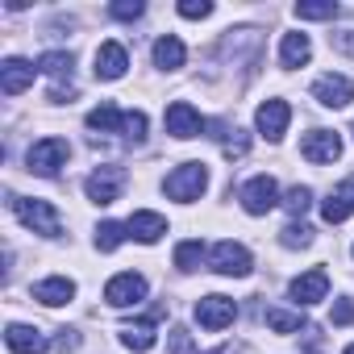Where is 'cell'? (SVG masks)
Instances as JSON below:
<instances>
[{"instance_id": "1", "label": "cell", "mask_w": 354, "mask_h": 354, "mask_svg": "<svg viewBox=\"0 0 354 354\" xmlns=\"http://www.w3.org/2000/svg\"><path fill=\"white\" fill-rule=\"evenodd\" d=\"M9 209L17 213V221H21L26 230H34V234H42V238H59V234H63V221H59V213L50 209V201L13 196V192H9Z\"/></svg>"}, {"instance_id": "2", "label": "cell", "mask_w": 354, "mask_h": 354, "mask_svg": "<svg viewBox=\"0 0 354 354\" xmlns=\"http://www.w3.org/2000/svg\"><path fill=\"white\" fill-rule=\"evenodd\" d=\"M167 196L171 201H201V192L209 188V171H205V162H184V167H175L171 175H167Z\"/></svg>"}, {"instance_id": "3", "label": "cell", "mask_w": 354, "mask_h": 354, "mask_svg": "<svg viewBox=\"0 0 354 354\" xmlns=\"http://www.w3.org/2000/svg\"><path fill=\"white\" fill-rule=\"evenodd\" d=\"M67 154H71V146L63 138H42V142L30 146L26 162H30L34 175H59V167H67Z\"/></svg>"}, {"instance_id": "4", "label": "cell", "mask_w": 354, "mask_h": 354, "mask_svg": "<svg viewBox=\"0 0 354 354\" xmlns=\"http://www.w3.org/2000/svg\"><path fill=\"white\" fill-rule=\"evenodd\" d=\"M238 201H242V209H246L250 217H263V213H271L275 205H283V201H279V188H275L271 175H254L250 184H242Z\"/></svg>"}, {"instance_id": "5", "label": "cell", "mask_w": 354, "mask_h": 354, "mask_svg": "<svg viewBox=\"0 0 354 354\" xmlns=\"http://www.w3.org/2000/svg\"><path fill=\"white\" fill-rule=\"evenodd\" d=\"M121 188H125V171H121V167H96V171L88 175V184H84V192H88L92 205H113V201H121Z\"/></svg>"}, {"instance_id": "6", "label": "cell", "mask_w": 354, "mask_h": 354, "mask_svg": "<svg viewBox=\"0 0 354 354\" xmlns=\"http://www.w3.org/2000/svg\"><path fill=\"white\" fill-rule=\"evenodd\" d=\"M142 296H146V279H142L138 271H121V275H113V279L104 283V300H109L113 308L142 304Z\"/></svg>"}, {"instance_id": "7", "label": "cell", "mask_w": 354, "mask_h": 354, "mask_svg": "<svg viewBox=\"0 0 354 354\" xmlns=\"http://www.w3.org/2000/svg\"><path fill=\"white\" fill-rule=\"evenodd\" d=\"M209 263H213V271H217V275H238V279H242V275H250V267H254L250 250H246V246H238V242H217Z\"/></svg>"}, {"instance_id": "8", "label": "cell", "mask_w": 354, "mask_h": 354, "mask_svg": "<svg viewBox=\"0 0 354 354\" xmlns=\"http://www.w3.org/2000/svg\"><path fill=\"white\" fill-rule=\"evenodd\" d=\"M162 121H167V133H171V138H180V142H188V138H196V133L205 129L201 113H196L188 100H175V104H167Z\"/></svg>"}, {"instance_id": "9", "label": "cell", "mask_w": 354, "mask_h": 354, "mask_svg": "<svg viewBox=\"0 0 354 354\" xmlns=\"http://www.w3.org/2000/svg\"><path fill=\"white\" fill-rule=\"evenodd\" d=\"M313 96H317V104H325V109H346L350 100H354V80L350 75H321L317 84H313Z\"/></svg>"}, {"instance_id": "10", "label": "cell", "mask_w": 354, "mask_h": 354, "mask_svg": "<svg viewBox=\"0 0 354 354\" xmlns=\"http://www.w3.org/2000/svg\"><path fill=\"white\" fill-rule=\"evenodd\" d=\"M234 317H238V304L230 300V296H205V300H196V321H201V329H225V325H234Z\"/></svg>"}, {"instance_id": "11", "label": "cell", "mask_w": 354, "mask_h": 354, "mask_svg": "<svg viewBox=\"0 0 354 354\" xmlns=\"http://www.w3.org/2000/svg\"><path fill=\"white\" fill-rule=\"evenodd\" d=\"M288 121H292L288 100H267V104H259V113H254V125H259V133H263L267 142H279V138L288 133Z\"/></svg>"}, {"instance_id": "12", "label": "cell", "mask_w": 354, "mask_h": 354, "mask_svg": "<svg viewBox=\"0 0 354 354\" xmlns=\"http://www.w3.org/2000/svg\"><path fill=\"white\" fill-rule=\"evenodd\" d=\"M300 154H304L308 162H333V158L342 154V138H337L333 129H313V133H304Z\"/></svg>"}, {"instance_id": "13", "label": "cell", "mask_w": 354, "mask_h": 354, "mask_svg": "<svg viewBox=\"0 0 354 354\" xmlns=\"http://www.w3.org/2000/svg\"><path fill=\"white\" fill-rule=\"evenodd\" d=\"M34 63H26V59H5L0 63V92L5 96H21L30 84H34Z\"/></svg>"}, {"instance_id": "14", "label": "cell", "mask_w": 354, "mask_h": 354, "mask_svg": "<svg viewBox=\"0 0 354 354\" xmlns=\"http://www.w3.org/2000/svg\"><path fill=\"white\" fill-rule=\"evenodd\" d=\"M288 292H292V300H296V304H317V300H325V292H329V275H325L321 267H313V271L296 275Z\"/></svg>"}, {"instance_id": "15", "label": "cell", "mask_w": 354, "mask_h": 354, "mask_svg": "<svg viewBox=\"0 0 354 354\" xmlns=\"http://www.w3.org/2000/svg\"><path fill=\"white\" fill-rule=\"evenodd\" d=\"M129 67V55L121 42H100L96 46V80H121Z\"/></svg>"}, {"instance_id": "16", "label": "cell", "mask_w": 354, "mask_h": 354, "mask_svg": "<svg viewBox=\"0 0 354 354\" xmlns=\"http://www.w3.org/2000/svg\"><path fill=\"white\" fill-rule=\"evenodd\" d=\"M350 213H354V175H350L337 192H329V196L321 201V217H325L329 225H342Z\"/></svg>"}, {"instance_id": "17", "label": "cell", "mask_w": 354, "mask_h": 354, "mask_svg": "<svg viewBox=\"0 0 354 354\" xmlns=\"http://www.w3.org/2000/svg\"><path fill=\"white\" fill-rule=\"evenodd\" d=\"M125 225H129V238H138V242H146V246H154V242L167 234V217H162V213H150V209H138Z\"/></svg>"}, {"instance_id": "18", "label": "cell", "mask_w": 354, "mask_h": 354, "mask_svg": "<svg viewBox=\"0 0 354 354\" xmlns=\"http://www.w3.org/2000/svg\"><path fill=\"white\" fill-rule=\"evenodd\" d=\"M71 296H75V283H71L67 275H50V279L34 283V300L46 304V308H59V304H67Z\"/></svg>"}, {"instance_id": "19", "label": "cell", "mask_w": 354, "mask_h": 354, "mask_svg": "<svg viewBox=\"0 0 354 354\" xmlns=\"http://www.w3.org/2000/svg\"><path fill=\"white\" fill-rule=\"evenodd\" d=\"M5 342H9L13 354H42V350H46V337H42V329H34V325H9V329H5Z\"/></svg>"}, {"instance_id": "20", "label": "cell", "mask_w": 354, "mask_h": 354, "mask_svg": "<svg viewBox=\"0 0 354 354\" xmlns=\"http://www.w3.org/2000/svg\"><path fill=\"white\" fill-rule=\"evenodd\" d=\"M184 59H188V50H184V42L175 38V34H167V38L154 42V67L175 71V67H184Z\"/></svg>"}, {"instance_id": "21", "label": "cell", "mask_w": 354, "mask_h": 354, "mask_svg": "<svg viewBox=\"0 0 354 354\" xmlns=\"http://www.w3.org/2000/svg\"><path fill=\"white\" fill-rule=\"evenodd\" d=\"M308 55H313L308 34H283V42H279V63L283 67H304Z\"/></svg>"}, {"instance_id": "22", "label": "cell", "mask_w": 354, "mask_h": 354, "mask_svg": "<svg viewBox=\"0 0 354 354\" xmlns=\"http://www.w3.org/2000/svg\"><path fill=\"white\" fill-rule=\"evenodd\" d=\"M88 129H96V133H125V113L104 100L100 109L88 113Z\"/></svg>"}, {"instance_id": "23", "label": "cell", "mask_w": 354, "mask_h": 354, "mask_svg": "<svg viewBox=\"0 0 354 354\" xmlns=\"http://www.w3.org/2000/svg\"><path fill=\"white\" fill-rule=\"evenodd\" d=\"M121 342H125V350H133V354H146V350L158 342V333H154V321H133V325H125V329H121Z\"/></svg>"}, {"instance_id": "24", "label": "cell", "mask_w": 354, "mask_h": 354, "mask_svg": "<svg viewBox=\"0 0 354 354\" xmlns=\"http://www.w3.org/2000/svg\"><path fill=\"white\" fill-rule=\"evenodd\" d=\"M71 67H75V59H71V50H50V55H42L38 59V71H46L50 80H67L71 84Z\"/></svg>"}, {"instance_id": "25", "label": "cell", "mask_w": 354, "mask_h": 354, "mask_svg": "<svg viewBox=\"0 0 354 354\" xmlns=\"http://www.w3.org/2000/svg\"><path fill=\"white\" fill-rule=\"evenodd\" d=\"M125 238H129V225H121V221H100L96 225V250H104V254H113Z\"/></svg>"}, {"instance_id": "26", "label": "cell", "mask_w": 354, "mask_h": 354, "mask_svg": "<svg viewBox=\"0 0 354 354\" xmlns=\"http://www.w3.org/2000/svg\"><path fill=\"white\" fill-rule=\"evenodd\" d=\"M296 17L300 21H333L337 17V5H333V0H300Z\"/></svg>"}, {"instance_id": "27", "label": "cell", "mask_w": 354, "mask_h": 354, "mask_svg": "<svg viewBox=\"0 0 354 354\" xmlns=\"http://www.w3.org/2000/svg\"><path fill=\"white\" fill-rule=\"evenodd\" d=\"M201 263H205V242H180L175 246V267L180 271H201Z\"/></svg>"}, {"instance_id": "28", "label": "cell", "mask_w": 354, "mask_h": 354, "mask_svg": "<svg viewBox=\"0 0 354 354\" xmlns=\"http://www.w3.org/2000/svg\"><path fill=\"white\" fill-rule=\"evenodd\" d=\"M283 209L292 213V217H304L308 209H313V188H304V184H296L288 196H283Z\"/></svg>"}, {"instance_id": "29", "label": "cell", "mask_w": 354, "mask_h": 354, "mask_svg": "<svg viewBox=\"0 0 354 354\" xmlns=\"http://www.w3.org/2000/svg\"><path fill=\"white\" fill-rule=\"evenodd\" d=\"M267 329H275V333H296V329H300V313L267 308Z\"/></svg>"}, {"instance_id": "30", "label": "cell", "mask_w": 354, "mask_h": 354, "mask_svg": "<svg viewBox=\"0 0 354 354\" xmlns=\"http://www.w3.org/2000/svg\"><path fill=\"white\" fill-rule=\"evenodd\" d=\"M279 242H283L288 250H300V246H308V242H313V230H308L304 221H292V225L279 234Z\"/></svg>"}, {"instance_id": "31", "label": "cell", "mask_w": 354, "mask_h": 354, "mask_svg": "<svg viewBox=\"0 0 354 354\" xmlns=\"http://www.w3.org/2000/svg\"><path fill=\"white\" fill-rule=\"evenodd\" d=\"M209 13H213L209 0H184V5H180V17H188V21H205Z\"/></svg>"}, {"instance_id": "32", "label": "cell", "mask_w": 354, "mask_h": 354, "mask_svg": "<svg viewBox=\"0 0 354 354\" xmlns=\"http://www.w3.org/2000/svg\"><path fill=\"white\" fill-rule=\"evenodd\" d=\"M221 150H225V158H242V154L250 150V138H246L242 129H234V133L225 138V146H221Z\"/></svg>"}, {"instance_id": "33", "label": "cell", "mask_w": 354, "mask_h": 354, "mask_svg": "<svg viewBox=\"0 0 354 354\" xmlns=\"http://www.w3.org/2000/svg\"><path fill=\"white\" fill-rule=\"evenodd\" d=\"M109 13H113L117 21H133V17H142V0H117Z\"/></svg>"}, {"instance_id": "34", "label": "cell", "mask_w": 354, "mask_h": 354, "mask_svg": "<svg viewBox=\"0 0 354 354\" xmlns=\"http://www.w3.org/2000/svg\"><path fill=\"white\" fill-rule=\"evenodd\" d=\"M125 138L142 142L146 138V113H125Z\"/></svg>"}, {"instance_id": "35", "label": "cell", "mask_w": 354, "mask_h": 354, "mask_svg": "<svg viewBox=\"0 0 354 354\" xmlns=\"http://www.w3.org/2000/svg\"><path fill=\"white\" fill-rule=\"evenodd\" d=\"M192 350V333L188 329H171V354H188Z\"/></svg>"}, {"instance_id": "36", "label": "cell", "mask_w": 354, "mask_h": 354, "mask_svg": "<svg viewBox=\"0 0 354 354\" xmlns=\"http://www.w3.org/2000/svg\"><path fill=\"white\" fill-rule=\"evenodd\" d=\"M329 46L342 50V55H354V30H342V34H329Z\"/></svg>"}, {"instance_id": "37", "label": "cell", "mask_w": 354, "mask_h": 354, "mask_svg": "<svg viewBox=\"0 0 354 354\" xmlns=\"http://www.w3.org/2000/svg\"><path fill=\"white\" fill-rule=\"evenodd\" d=\"M354 321V300H337L333 304V325H350Z\"/></svg>"}, {"instance_id": "38", "label": "cell", "mask_w": 354, "mask_h": 354, "mask_svg": "<svg viewBox=\"0 0 354 354\" xmlns=\"http://www.w3.org/2000/svg\"><path fill=\"white\" fill-rule=\"evenodd\" d=\"M75 346H80V333H75V329H59V350L67 354V350H75Z\"/></svg>"}, {"instance_id": "39", "label": "cell", "mask_w": 354, "mask_h": 354, "mask_svg": "<svg viewBox=\"0 0 354 354\" xmlns=\"http://www.w3.org/2000/svg\"><path fill=\"white\" fill-rule=\"evenodd\" d=\"M342 354H354V346H346V350H342Z\"/></svg>"}, {"instance_id": "40", "label": "cell", "mask_w": 354, "mask_h": 354, "mask_svg": "<svg viewBox=\"0 0 354 354\" xmlns=\"http://www.w3.org/2000/svg\"><path fill=\"white\" fill-rule=\"evenodd\" d=\"M209 354H225V350H209Z\"/></svg>"}]
</instances>
